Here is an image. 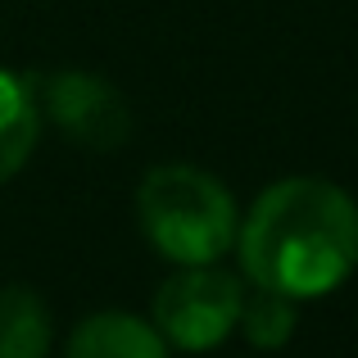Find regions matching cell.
Instances as JSON below:
<instances>
[{
    "label": "cell",
    "instance_id": "obj_1",
    "mask_svg": "<svg viewBox=\"0 0 358 358\" xmlns=\"http://www.w3.org/2000/svg\"><path fill=\"white\" fill-rule=\"evenodd\" d=\"M236 250L254 286L295 304L327 295L358 268V204L327 177H286L254 200Z\"/></svg>",
    "mask_w": 358,
    "mask_h": 358
},
{
    "label": "cell",
    "instance_id": "obj_2",
    "mask_svg": "<svg viewBox=\"0 0 358 358\" xmlns=\"http://www.w3.org/2000/svg\"><path fill=\"white\" fill-rule=\"evenodd\" d=\"M136 218L145 241L177 268L218 263L241 231L231 191L195 164L150 168L136 191Z\"/></svg>",
    "mask_w": 358,
    "mask_h": 358
},
{
    "label": "cell",
    "instance_id": "obj_3",
    "mask_svg": "<svg viewBox=\"0 0 358 358\" xmlns=\"http://www.w3.org/2000/svg\"><path fill=\"white\" fill-rule=\"evenodd\" d=\"M245 286L231 272L200 263V268H182L155 290V327L168 341V350L204 354L222 345L241 322Z\"/></svg>",
    "mask_w": 358,
    "mask_h": 358
},
{
    "label": "cell",
    "instance_id": "obj_4",
    "mask_svg": "<svg viewBox=\"0 0 358 358\" xmlns=\"http://www.w3.org/2000/svg\"><path fill=\"white\" fill-rule=\"evenodd\" d=\"M41 105L55 127L82 150H122L131 141V105L127 96L87 69H59L41 82Z\"/></svg>",
    "mask_w": 358,
    "mask_h": 358
},
{
    "label": "cell",
    "instance_id": "obj_5",
    "mask_svg": "<svg viewBox=\"0 0 358 358\" xmlns=\"http://www.w3.org/2000/svg\"><path fill=\"white\" fill-rule=\"evenodd\" d=\"M69 358H168V341L155 322H141L136 313H91L73 327Z\"/></svg>",
    "mask_w": 358,
    "mask_h": 358
},
{
    "label": "cell",
    "instance_id": "obj_6",
    "mask_svg": "<svg viewBox=\"0 0 358 358\" xmlns=\"http://www.w3.org/2000/svg\"><path fill=\"white\" fill-rule=\"evenodd\" d=\"M36 131H41L36 91L18 73L0 69V186L23 173V164L36 150Z\"/></svg>",
    "mask_w": 358,
    "mask_h": 358
},
{
    "label": "cell",
    "instance_id": "obj_7",
    "mask_svg": "<svg viewBox=\"0 0 358 358\" xmlns=\"http://www.w3.org/2000/svg\"><path fill=\"white\" fill-rule=\"evenodd\" d=\"M55 322L32 286H0V358H45Z\"/></svg>",
    "mask_w": 358,
    "mask_h": 358
},
{
    "label": "cell",
    "instance_id": "obj_8",
    "mask_svg": "<svg viewBox=\"0 0 358 358\" xmlns=\"http://www.w3.org/2000/svg\"><path fill=\"white\" fill-rule=\"evenodd\" d=\"M241 331L254 350H281V345L295 336V299L277 295V290L254 286L241 304Z\"/></svg>",
    "mask_w": 358,
    "mask_h": 358
}]
</instances>
